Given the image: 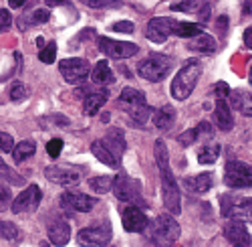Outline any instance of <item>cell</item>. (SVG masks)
I'll return each mask as SVG.
<instances>
[{
	"label": "cell",
	"instance_id": "obj_1",
	"mask_svg": "<svg viewBox=\"0 0 252 247\" xmlns=\"http://www.w3.org/2000/svg\"><path fill=\"white\" fill-rule=\"evenodd\" d=\"M154 156H156V164L159 168V176H161V197H163V207L170 211L172 215H180L182 213V197H180V187L176 182V176L172 172L170 166V152L163 140H156L154 144Z\"/></svg>",
	"mask_w": 252,
	"mask_h": 247
},
{
	"label": "cell",
	"instance_id": "obj_2",
	"mask_svg": "<svg viewBox=\"0 0 252 247\" xmlns=\"http://www.w3.org/2000/svg\"><path fill=\"white\" fill-rule=\"evenodd\" d=\"M202 75V65L200 61L190 59L188 63L176 73L174 81H172V97L178 101H184L190 97V93L196 89L198 85V79Z\"/></svg>",
	"mask_w": 252,
	"mask_h": 247
},
{
	"label": "cell",
	"instance_id": "obj_3",
	"mask_svg": "<svg viewBox=\"0 0 252 247\" xmlns=\"http://www.w3.org/2000/svg\"><path fill=\"white\" fill-rule=\"evenodd\" d=\"M174 67V61L167 57V55H159L154 53L148 59H143L141 63L137 65V73L141 79L145 81H152V83H158V81H163L167 75H170Z\"/></svg>",
	"mask_w": 252,
	"mask_h": 247
},
{
	"label": "cell",
	"instance_id": "obj_4",
	"mask_svg": "<svg viewBox=\"0 0 252 247\" xmlns=\"http://www.w3.org/2000/svg\"><path fill=\"white\" fill-rule=\"evenodd\" d=\"M224 184L230 189H252V166L240 160H230L224 168Z\"/></svg>",
	"mask_w": 252,
	"mask_h": 247
},
{
	"label": "cell",
	"instance_id": "obj_5",
	"mask_svg": "<svg viewBox=\"0 0 252 247\" xmlns=\"http://www.w3.org/2000/svg\"><path fill=\"white\" fill-rule=\"evenodd\" d=\"M152 239L159 245H172L180 239V225L172 215H159L152 223Z\"/></svg>",
	"mask_w": 252,
	"mask_h": 247
},
{
	"label": "cell",
	"instance_id": "obj_6",
	"mask_svg": "<svg viewBox=\"0 0 252 247\" xmlns=\"http://www.w3.org/2000/svg\"><path fill=\"white\" fill-rule=\"evenodd\" d=\"M113 195L123 201V203H131V205H141L143 197H141V184L139 180L127 176V174H117L113 178V187H111Z\"/></svg>",
	"mask_w": 252,
	"mask_h": 247
},
{
	"label": "cell",
	"instance_id": "obj_7",
	"mask_svg": "<svg viewBox=\"0 0 252 247\" xmlns=\"http://www.w3.org/2000/svg\"><path fill=\"white\" fill-rule=\"evenodd\" d=\"M222 215L228 219H240L244 223H252V199H234L230 195L220 197Z\"/></svg>",
	"mask_w": 252,
	"mask_h": 247
},
{
	"label": "cell",
	"instance_id": "obj_8",
	"mask_svg": "<svg viewBox=\"0 0 252 247\" xmlns=\"http://www.w3.org/2000/svg\"><path fill=\"white\" fill-rule=\"evenodd\" d=\"M59 71H61L63 79H65L67 83L77 85V83H83L85 77L91 73V65H89V61H85V59L73 57V59H63L59 63Z\"/></svg>",
	"mask_w": 252,
	"mask_h": 247
},
{
	"label": "cell",
	"instance_id": "obj_9",
	"mask_svg": "<svg viewBox=\"0 0 252 247\" xmlns=\"http://www.w3.org/2000/svg\"><path fill=\"white\" fill-rule=\"evenodd\" d=\"M111 237H113V229L107 221H103L95 227H85L81 229L79 235H77V241L81 245H97V247H103V245H109L111 243Z\"/></svg>",
	"mask_w": 252,
	"mask_h": 247
},
{
	"label": "cell",
	"instance_id": "obj_10",
	"mask_svg": "<svg viewBox=\"0 0 252 247\" xmlns=\"http://www.w3.org/2000/svg\"><path fill=\"white\" fill-rule=\"evenodd\" d=\"M40 199H43V193H40V189L36 187V184H31V187H27V189L20 193L16 199H12L10 209H12L14 215H20V213H32V211L38 209Z\"/></svg>",
	"mask_w": 252,
	"mask_h": 247
},
{
	"label": "cell",
	"instance_id": "obj_11",
	"mask_svg": "<svg viewBox=\"0 0 252 247\" xmlns=\"http://www.w3.org/2000/svg\"><path fill=\"white\" fill-rule=\"evenodd\" d=\"M99 49L103 55H107L111 59H127V57H133L139 47L135 43H125V41H113V39H107V37H101L99 39Z\"/></svg>",
	"mask_w": 252,
	"mask_h": 247
},
{
	"label": "cell",
	"instance_id": "obj_12",
	"mask_svg": "<svg viewBox=\"0 0 252 247\" xmlns=\"http://www.w3.org/2000/svg\"><path fill=\"white\" fill-rule=\"evenodd\" d=\"M61 209H65L69 213H89L95 205L97 199L89 197V195H83V193H63L61 195Z\"/></svg>",
	"mask_w": 252,
	"mask_h": 247
},
{
	"label": "cell",
	"instance_id": "obj_13",
	"mask_svg": "<svg viewBox=\"0 0 252 247\" xmlns=\"http://www.w3.org/2000/svg\"><path fill=\"white\" fill-rule=\"evenodd\" d=\"M174 27H176V20L167 18V16H156L148 23V29H145V37H148L152 43H165L167 37L174 35Z\"/></svg>",
	"mask_w": 252,
	"mask_h": 247
},
{
	"label": "cell",
	"instance_id": "obj_14",
	"mask_svg": "<svg viewBox=\"0 0 252 247\" xmlns=\"http://www.w3.org/2000/svg\"><path fill=\"white\" fill-rule=\"evenodd\" d=\"M121 221H123V229L129 233H143L145 227H148V217H145V213L137 205H129V207L123 211Z\"/></svg>",
	"mask_w": 252,
	"mask_h": 247
},
{
	"label": "cell",
	"instance_id": "obj_15",
	"mask_svg": "<svg viewBox=\"0 0 252 247\" xmlns=\"http://www.w3.org/2000/svg\"><path fill=\"white\" fill-rule=\"evenodd\" d=\"M45 176L61 187H73V184L81 182V172L69 166H47L45 168Z\"/></svg>",
	"mask_w": 252,
	"mask_h": 247
},
{
	"label": "cell",
	"instance_id": "obj_16",
	"mask_svg": "<svg viewBox=\"0 0 252 247\" xmlns=\"http://www.w3.org/2000/svg\"><path fill=\"white\" fill-rule=\"evenodd\" d=\"M224 237L228 239V243H232V245H252V237L246 229V225L244 221L240 219H230L226 225H224Z\"/></svg>",
	"mask_w": 252,
	"mask_h": 247
},
{
	"label": "cell",
	"instance_id": "obj_17",
	"mask_svg": "<svg viewBox=\"0 0 252 247\" xmlns=\"http://www.w3.org/2000/svg\"><path fill=\"white\" fill-rule=\"evenodd\" d=\"M174 12H186V14H196L200 23H206L210 18V4L206 0H182L178 4H172Z\"/></svg>",
	"mask_w": 252,
	"mask_h": 247
},
{
	"label": "cell",
	"instance_id": "obj_18",
	"mask_svg": "<svg viewBox=\"0 0 252 247\" xmlns=\"http://www.w3.org/2000/svg\"><path fill=\"white\" fill-rule=\"evenodd\" d=\"M212 136H214L212 124H210V122H200L196 128L186 130L184 134H180L178 136V142L182 144V146H192L194 142H198V140H210Z\"/></svg>",
	"mask_w": 252,
	"mask_h": 247
},
{
	"label": "cell",
	"instance_id": "obj_19",
	"mask_svg": "<svg viewBox=\"0 0 252 247\" xmlns=\"http://www.w3.org/2000/svg\"><path fill=\"white\" fill-rule=\"evenodd\" d=\"M214 120L218 124V128L222 132H230L234 128V118H232V110H230L228 101L224 97H216V108H214Z\"/></svg>",
	"mask_w": 252,
	"mask_h": 247
},
{
	"label": "cell",
	"instance_id": "obj_20",
	"mask_svg": "<svg viewBox=\"0 0 252 247\" xmlns=\"http://www.w3.org/2000/svg\"><path fill=\"white\" fill-rule=\"evenodd\" d=\"M109 97V91L101 87V89H91L85 93V99H83V110H85L87 116H95L103 106H105V101H107Z\"/></svg>",
	"mask_w": 252,
	"mask_h": 247
},
{
	"label": "cell",
	"instance_id": "obj_21",
	"mask_svg": "<svg viewBox=\"0 0 252 247\" xmlns=\"http://www.w3.org/2000/svg\"><path fill=\"white\" fill-rule=\"evenodd\" d=\"M184 187L188 193L192 195H204L212 189V174L208 172H202V174H196V176H188L184 178Z\"/></svg>",
	"mask_w": 252,
	"mask_h": 247
},
{
	"label": "cell",
	"instance_id": "obj_22",
	"mask_svg": "<svg viewBox=\"0 0 252 247\" xmlns=\"http://www.w3.org/2000/svg\"><path fill=\"white\" fill-rule=\"evenodd\" d=\"M103 144H105V146H107L119 160H121V156L125 154V148H127V142H125V134H123V130H119V128H111L107 134H105Z\"/></svg>",
	"mask_w": 252,
	"mask_h": 247
},
{
	"label": "cell",
	"instance_id": "obj_23",
	"mask_svg": "<svg viewBox=\"0 0 252 247\" xmlns=\"http://www.w3.org/2000/svg\"><path fill=\"white\" fill-rule=\"evenodd\" d=\"M49 239L53 245H67L71 239V227L67 221L63 219H55L49 225Z\"/></svg>",
	"mask_w": 252,
	"mask_h": 247
},
{
	"label": "cell",
	"instance_id": "obj_24",
	"mask_svg": "<svg viewBox=\"0 0 252 247\" xmlns=\"http://www.w3.org/2000/svg\"><path fill=\"white\" fill-rule=\"evenodd\" d=\"M230 104L236 112H240L246 118H252V93L246 89L230 91Z\"/></svg>",
	"mask_w": 252,
	"mask_h": 247
},
{
	"label": "cell",
	"instance_id": "obj_25",
	"mask_svg": "<svg viewBox=\"0 0 252 247\" xmlns=\"http://www.w3.org/2000/svg\"><path fill=\"white\" fill-rule=\"evenodd\" d=\"M91 152H93V156H95L99 162L107 164V166H111V168H119V166H121V160H119L107 146H105L103 140H97V142L91 144Z\"/></svg>",
	"mask_w": 252,
	"mask_h": 247
},
{
	"label": "cell",
	"instance_id": "obj_26",
	"mask_svg": "<svg viewBox=\"0 0 252 247\" xmlns=\"http://www.w3.org/2000/svg\"><path fill=\"white\" fill-rule=\"evenodd\" d=\"M176 122V110L172 106H161L159 110L154 112V124L161 132H167Z\"/></svg>",
	"mask_w": 252,
	"mask_h": 247
},
{
	"label": "cell",
	"instance_id": "obj_27",
	"mask_svg": "<svg viewBox=\"0 0 252 247\" xmlns=\"http://www.w3.org/2000/svg\"><path fill=\"white\" fill-rule=\"evenodd\" d=\"M49 18H51L49 8H34L32 12H27V14H23L18 18V27L25 31V29L34 27V25H45Z\"/></svg>",
	"mask_w": 252,
	"mask_h": 247
},
{
	"label": "cell",
	"instance_id": "obj_28",
	"mask_svg": "<svg viewBox=\"0 0 252 247\" xmlns=\"http://www.w3.org/2000/svg\"><path fill=\"white\" fill-rule=\"evenodd\" d=\"M216 39L214 37H210L206 33H200L198 37H194L190 43H188V49L190 51H196V53H204V55H210V53H214L216 51Z\"/></svg>",
	"mask_w": 252,
	"mask_h": 247
},
{
	"label": "cell",
	"instance_id": "obj_29",
	"mask_svg": "<svg viewBox=\"0 0 252 247\" xmlns=\"http://www.w3.org/2000/svg\"><path fill=\"white\" fill-rule=\"evenodd\" d=\"M91 79H93L95 85H103V87H105V85L113 83L115 75H113V71H111V67H109L107 61H99V63L95 65V69L91 71Z\"/></svg>",
	"mask_w": 252,
	"mask_h": 247
},
{
	"label": "cell",
	"instance_id": "obj_30",
	"mask_svg": "<svg viewBox=\"0 0 252 247\" xmlns=\"http://www.w3.org/2000/svg\"><path fill=\"white\" fill-rule=\"evenodd\" d=\"M119 106L127 112L129 108H133V106H139V104H148L145 101V95L139 91V89H133V87H125L123 91H121V95H119Z\"/></svg>",
	"mask_w": 252,
	"mask_h": 247
},
{
	"label": "cell",
	"instance_id": "obj_31",
	"mask_svg": "<svg viewBox=\"0 0 252 247\" xmlns=\"http://www.w3.org/2000/svg\"><path fill=\"white\" fill-rule=\"evenodd\" d=\"M34 152H36V144L32 140H23L12 148V158L18 164V162H25L27 158H31Z\"/></svg>",
	"mask_w": 252,
	"mask_h": 247
},
{
	"label": "cell",
	"instance_id": "obj_32",
	"mask_svg": "<svg viewBox=\"0 0 252 247\" xmlns=\"http://www.w3.org/2000/svg\"><path fill=\"white\" fill-rule=\"evenodd\" d=\"M200 33H204L200 23H180V20H176V27H174V35L176 37L192 39V37H198Z\"/></svg>",
	"mask_w": 252,
	"mask_h": 247
},
{
	"label": "cell",
	"instance_id": "obj_33",
	"mask_svg": "<svg viewBox=\"0 0 252 247\" xmlns=\"http://www.w3.org/2000/svg\"><path fill=\"white\" fill-rule=\"evenodd\" d=\"M127 114H129V118H131V122L135 124V126H145V122H148L150 116H152V108L148 104H139V106L129 108Z\"/></svg>",
	"mask_w": 252,
	"mask_h": 247
},
{
	"label": "cell",
	"instance_id": "obj_34",
	"mask_svg": "<svg viewBox=\"0 0 252 247\" xmlns=\"http://www.w3.org/2000/svg\"><path fill=\"white\" fill-rule=\"evenodd\" d=\"M220 156V146L218 144H206L198 150V162L200 164H214Z\"/></svg>",
	"mask_w": 252,
	"mask_h": 247
},
{
	"label": "cell",
	"instance_id": "obj_35",
	"mask_svg": "<svg viewBox=\"0 0 252 247\" xmlns=\"http://www.w3.org/2000/svg\"><path fill=\"white\" fill-rule=\"evenodd\" d=\"M113 187V178L111 176H95L89 180V189L97 195H105V193H109Z\"/></svg>",
	"mask_w": 252,
	"mask_h": 247
},
{
	"label": "cell",
	"instance_id": "obj_36",
	"mask_svg": "<svg viewBox=\"0 0 252 247\" xmlns=\"http://www.w3.org/2000/svg\"><path fill=\"white\" fill-rule=\"evenodd\" d=\"M20 237L18 227L14 223L8 221H0V239H6V241H16Z\"/></svg>",
	"mask_w": 252,
	"mask_h": 247
},
{
	"label": "cell",
	"instance_id": "obj_37",
	"mask_svg": "<svg viewBox=\"0 0 252 247\" xmlns=\"http://www.w3.org/2000/svg\"><path fill=\"white\" fill-rule=\"evenodd\" d=\"M29 97V89L27 85L23 83V81H14V83L10 85V99L12 101H23Z\"/></svg>",
	"mask_w": 252,
	"mask_h": 247
},
{
	"label": "cell",
	"instance_id": "obj_38",
	"mask_svg": "<svg viewBox=\"0 0 252 247\" xmlns=\"http://www.w3.org/2000/svg\"><path fill=\"white\" fill-rule=\"evenodd\" d=\"M38 59L43 61V63H47V65H51V63H55V59H57V43H51L47 45V47H43L40 49V53H38Z\"/></svg>",
	"mask_w": 252,
	"mask_h": 247
},
{
	"label": "cell",
	"instance_id": "obj_39",
	"mask_svg": "<svg viewBox=\"0 0 252 247\" xmlns=\"http://www.w3.org/2000/svg\"><path fill=\"white\" fill-rule=\"evenodd\" d=\"M0 178H6V180L12 182V184H23V182H25L16 172H12V170L6 166V162H4L2 158H0Z\"/></svg>",
	"mask_w": 252,
	"mask_h": 247
},
{
	"label": "cell",
	"instance_id": "obj_40",
	"mask_svg": "<svg viewBox=\"0 0 252 247\" xmlns=\"http://www.w3.org/2000/svg\"><path fill=\"white\" fill-rule=\"evenodd\" d=\"M83 4L91 8H117L121 6V0H81Z\"/></svg>",
	"mask_w": 252,
	"mask_h": 247
},
{
	"label": "cell",
	"instance_id": "obj_41",
	"mask_svg": "<svg viewBox=\"0 0 252 247\" xmlns=\"http://www.w3.org/2000/svg\"><path fill=\"white\" fill-rule=\"evenodd\" d=\"M10 205H12V193H10V189L4 187V184H0V213L6 211Z\"/></svg>",
	"mask_w": 252,
	"mask_h": 247
},
{
	"label": "cell",
	"instance_id": "obj_42",
	"mask_svg": "<svg viewBox=\"0 0 252 247\" xmlns=\"http://www.w3.org/2000/svg\"><path fill=\"white\" fill-rule=\"evenodd\" d=\"M61 150H63V140L61 138H53V140L47 142V152H49L51 158H57L61 154Z\"/></svg>",
	"mask_w": 252,
	"mask_h": 247
},
{
	"label": "cell",
	"instance_id": "obj_43",
	"mask_svg": "<svg viewBox=\"0 0 252 247\" xmlns=\"http://www.w3.org/2000/svg\"><path fill=\"white\" fill-rule=\"evenodd\" d=\"M12 148H14L12 136L6 134V132H0V150H2V152H12Z\"/></svg>",
	"mask_w": 252,
	"mask_h": 247
},
{
	"label": "cell",
	"instance_id": "obj_44",
	"mask_svg": "<svg viewBox=\"0 0 252 247\" xmlns=\"http://www.w3.org/2000/svg\"><path fill=\"white\" fill-rule=\"evenodd\" d=\"M111 31H115V33H133L135 27H133L131 20H119V23L111 25Z\"/></svg>",
	"mask_w": 252,
	"mask_h": 247
},
{
	"label": "cell",
	"instance_id": "obj_45",
	"mask_svg": "<svg viewBox=\"0 0 252 247\" xmlns=\"http://www.w3.org/2000/svg\"><path fill=\"white\" fill-rule=\"evenodd\" d=\"M10 25H12V14L8 10H4V8H0V31L8 29Z\"/></svg>",
	"mask_w": 252,
	"mask_h": 247
},
{
	"label": "cell",
	"instance_id": "obj_46",
	"mask_svg": "<svg viewBox=\"0 0 252 247\" xmlns=\"http://www.w3.org/2000/svg\"><path fill=\"white\" fill-rule=\"evenodd\" d=\"M214 91H216V97H226V95H230V89L228 87V83H224V81H218V83L214 85Z\"/></svg>",
	"mask_w": 252,
	"mask_h": 247
},
{
	"label": "cell",
	"instance_id": "obj_47",
	"mask_svg": "<svg viewBox=\"0 0 252 247\" xmlns=\"http://www.w3.org/2000/svg\"><path fill=\"white\" fill-rule=\"evenodd\" d=\"M244 45L248 47V49H252V27H248L246 31H244Z\"/></svg>",
	"mask_w": 252,
	"mask_h": 247
},
{
	"label": "cell",
	"instance_id": "obj_48",
	"mask_svg": "<svg viewBox=\"0 0 252 247\" xmlns=\"http://www.w3.org/2000/svg\"><path fill=\"white\" fill-rule=\"evenodd\" d=\"M242 12L252 14V0H242Z\"/></svg>",
	"mask_w": 252,
	"mask_h": 247
},
{
	"label": "cell",
	"instance_id": "obj_49",
	"mask_svg": "<svg viewBox=\"0 0 252 247\" xmlns=\"http://www.w3.org/2000/svg\"><path fill=\"white\" fill-rule=\"evenodd\" d=\"M47 6H61V4H67V0H45Z\"/></svg>",
	"mask_w": 252,
	"mask_h": 247
},
{
	"label": "cell",
	"instance_id": "obj_50",
	"mask_svg": "<svg viewBox=\"0 0 252 247\" xmlns=\"http://www.w3.org/2000/svg\"><path fill=\"white\" fill-rule=\"evenodd\" d=\"M8 4H10L12 8H20L23 4H27V0H8Z\"/></svg>",
	"mask_w": 252,
	"mask_h": 247
},
{
	"label": "cell",
	"instance_id": "obj_51",
	"mask_svg": "<svg viewBox=\"0 0 252 247\" xmlns=\"http://www.w3.org/2000/svg\"><path fill=\"white\" fill-rule=\"evenodd\" d=\"M226 25H228V18H226V16H220V18H218V29H220V31H226Z\"/></svg>",
	"mask_w": 252,
	"mask_h": 247
}]
</instances>
